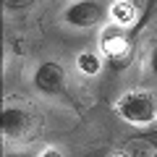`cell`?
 <instances>
[{"mask_svg": "<svg viewBox=\"0 0 157 157\" xmlns=\"http://www.w3.org/2000/svg\"><path fill=\"white\" fill-rule=\"evenodd\" d=\"M115 113L131 126L157 123V94L149 89H131L115 100Z\"/></svg>", "mask_w": 157, "mask_h": 157, "instance_id": "6da1fadb", "label": "cell"}, {"mask_svg": "<svg viewBox=\"0 0 157 157\" xmlns=\"http://www.w3.org/2000/svg\"><path fill=\"white\" fill-rule=\"evenodd\" d=\"M147 71H149L152 78H157V45H152L149 52H147Z\"/></svg>", "mask_w": 157, "mask_h": 157, "instance_id": "9c48e42d", "label": "cell"}, {"mask_svg": "<svg viewBox=\"0 0 157 157\" xmlns=\"http://www.w3.org/2000/svg\"><path fill=\"white\" fill-rule=\"evenodd\" d=\"M6 157H26V155H16V152H11V155H6Z\"/></svg>", "mask_w": 157, "mask_h": 157, "instance_id": "7c38bea8", "label": "cell"}, {"mask_svg": "<svg viewBox=\"0 0 157 157\" xmlns=\"http://www.w3.org/2000/svg\"><path fill=\"white\" fill-rule=\"evenodd\" d=\"M100 50L113 66H126L131 60V42H128V34L123 32V26L118 24H110V26L102 29L100 34Z\"/></svg>", "mask_w": 157, "mask_h": 157, "instance_id": "3957f363", "label": "cell"}, {"mask_svg": "<svg viewBox=\"0 0 157 157\" xmlns=\"http://www.w3.org/2000/svg\"><path fill=\"white\" fill-rule=\"evenodd\" d=\"M123 155L128 157H157V136H134L123 144Z\"/></svg>", "mask_w": 157, "mask_h": 157, "instance_id": "8992f818", "label": "cell"}, {"mask_svg": "<svg viewBox=\"0 0 157 157\" xmlns=\"http://www.w3.org/2000/svg\"><path fill=\"white\" fill-rule=\"evenodd\" d=\"M155 6H157V0H155Z\"/></svg>", "mask_w": 157, "mask_h": 157, "instance_id": "4fadbf2b", "label": "cell"}, {"mask_svg": "<svg viewBox=\"0 0 157 157\" xmlns=\"http://www.w3.org/2000/svg\"><path fill=\"white\" fill-rule=\"evenodd\" d=\"M110 16V8L102 0H76L66 8L63 21L71 29H92V26H102Z\"/></svg>", "mask_w": 157, "mask_h": 157, "instance_id": "7a4b0ae2", "label": "cell"}, {"mask_svg": "<svg viewBox=\"0 0 157 157\" xmlns=\"http://www.w3.org/2000/svg\"><path fill=\"white\" fill-rule=\"evenodd\" d=\"M110 18L113 24H118V26H131V24L136 21V6L131 3V0H115L110 6Z\"/></svg>", "mask_w": 157, "mask_h": 157, "instance_id": "52a82bcc", "label": "cell"}, {"mask_svg": "<svg viewBox=\"0 0 157 157\" xmlns=\"http://www.w3.org/2000/svg\"><path fill=\"white\" fill-rule=\"evenodd\" d=\"M37 0H3V6L8 8V11H24V8L34 6Z\"/></svg>", "mask_w": 157, "mask_h": 157, "instance_id": "30bf717a", "label": "cell"}, {"mask_svg": "<svg viewBox=\"0 0 157 157\" xmlns=\"http://www.w3.org/2000/svg\"><path fill=\"white\" fill-rule=\"evenodd\" d=\"M0 128H3L6 139H24L32 131V115L24 107L6 105L3 113H0Z\"/></svg>", "mask_w": 157, "mask_h": 157, "instance_id": "277c9868", "label": "cell"}, {"mask_svg": "<svg viewBox=\"0 0 157 157\" xmlns=\"http://www.w3.org/2000/svg\"><path fill=\"white\" fill-rule=\"evenodd\" d=\"M76 68L84 73V76H97V73L102 71V55H97V52H92V50L81 52V55L76 58Z\"/></svg>", "mask_w": 157, "mask_h": 157, "instance_id": "ba28073f", "label": "cell"}, {"mask_svg": "<svg viewBox=\"0 0 157 157\" xmlns=\"http://www.w3.org/2000/svg\"><path fill=\"white\" fill-rule=\"evenodd\" d=\"M39 157H63V152L58 149V147H47V149L39 152Z\"/></svg>", "mask_w": 157, "mask_h": 157, "instance_id": "8fae6325", "label": "cell"}, {"mask_svg": "<svg viewBox=\"0 0 157 157\" xmlns=\"http://www.w3.org/2000/svg\"><path fill=\"white\" fill-rule=\"evenodd\" d=\"M34 86H37V92H42V94H60L63 86H66V73H63V68L58 66V63L47 60L42 63V66L34 71Z\"/></svg>", "mask_w": 157, "mask_h": 157, "instance_id": "5b68a950", "label": "cell"}]
</instances>
